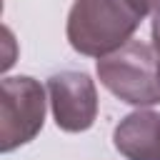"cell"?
Instances as JSON below:
<instances>
[{
	"label": "cell",
	"instance_id": "cell-1",
	"mask_svg": "<svg viewBox=\"0 0 160 160\" xmlns=\"http://www.w3.org/2000/svg\"><path fill=\"white\" fill-rule=\"evenodd\" d=\"M148 18L138 0H75L68 15V42L75 52L102 58L132 40Z\"/></svg>",
	"mask_w": 160,
	"mask_h": 160
},
{
	"label": "cell",
	"instance_id": "cell-2",
	"mask_svg": "<svg viewBox=\"0 0 160 160\" xmlns=\"http://www.w3.org/2000/svg\"><path fill=\"white\" fill-rule=\"evenodd\" d=\"M100 82L122 102L150 108L160 102V60L152 45L130 40L110 55L98 58Z\"/></svg>",
	"mask_w": 160,
	"mask_h": 160
},
{
	"label": "cell",
	"instance_id": "cell-3",
	"mask_svg": "<svg viewBox=\"0 0 160 160\" xmlns=\"http://www.w3.org/2000/svg\"><path fill=\"white\" fill-rule=\"evenodd\" d=\"M45 122V90L30 75L2 78L0 82V152L30 142Z\"/></svg>",
	"mask_w": 160,
	"mask_h": 160
},
{
	"label": "cell",
	"instance_id": "cell-4",
	"mask_svg": "<svg viewBox=\"0 0 160 160\" xmlns=\"http://www.w3.org/2000/svg\"><path fill=\"white\" fill-rule=\"evenodd\" d=\"M48 98L55 125L65 132H82L98 118V90L90 75L62 70L48 78Z\"/></svg>",
	"mask_w": 160,
	"mask_h": 160
},
{
	"label": "cell",
	"instance_id": "cell-5",
	"mask_svg": "<svg viewBox=\"0 0 160 160\" xmlns=\"http://www.w3.org/2000/svg\"><path fill=\"white\" fill-rule=\"evenodd\" d=\"M112 142L125 160H160V112L140 108L125 115L115 125Z\"/></svg>",
	"mask_w": 160,
	"mask_h": 160
},
{
	"label": "cell",
	"instance_id": "cell-6",
	"mask_svg": "<svg viewBox=\"0 0 160 160\" xmlns=\"http://www.w3.org/2000/svg\"><path fill=\"white\" fill-rule=\"evenodd\" d=\"M152 48H155V52L160 58V12L152 18Z\"/></svg>",
	"mask_w": 160,
	"mask_h": 160
},
{
	"label": "cell",
	"instance_id": "cell-7",
	"mask_svg": "<svg viewBox=\"0 0 160 160\" xmlns=\"http://www.w3.org/2000/svg\"><path fill=\"white\" fill-rule=\"evenodd\" d=\"M138 2L142 5V10L148 15H158L160 12V0H138Z\"/></svg>",
	"mask_w": 160,
	"mask_h": 160
},
{
	"label": "cell",
	"instance_id": "cell-8",
	"mask_svg": "<svg viewBox=\"0 0 160 160\" xmlns=\"http://www.w3.org/2000/svg\"><path fill=\"white\" fill-rule=\"evenodd\" d=\"M158 60H160V58H158Z\"/></svg>",
	"mask_w": 160,
	"mask_h": 160
}]
</instances>
